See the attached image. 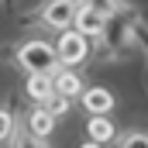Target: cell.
Instances as JSON below:
<instances>
[{
    "label": "cell",
    "mask_w": 148,
    "mask_h": 148,
    "mask_svg": "<svg viewBox=\"0 0 148 148\" xmlns=\"http://www.w3.org/2000/svg\"><path fill=\"white\" fill-rule=\"evenodd\" d=\"M10 148H48V141L28 134V127L21 124V127H14V134H10Z\"/></svg>",
    "instance_id": "8fae6325"
},
{
    "label": "cell",
    "mask_w": 148,
    "mask_h": 148,
    "mask_svg": "<svg viewBox=\"0 0 148 148\" xmlns=\"http://www.w3.org/2000/svg\"><path fill=\"white\" fill-rule=\"evenodd\" d=\"M45 110L52 114V117H59V114H66V110H69V100H66V97H52V100L45 103Z\"/></svg>",
    "instance_id": "2e32d148"
},
{
    "label": "cell",
    "mask_w": 148,
    "mask_h": 148,
    "mask_svg": "<svg viewBox=\"0 0 148 148\" xmlns=\"http://www.w3.org/2000/svg\"><path fill=\"white\" fill-rule=\"evenodd\" d=\"M117 148H148V131H124L117 138Z\"/></svg>",
    "instance_id": "5bb4252c"
},
{
    "label": "cell",
    "mask_w": 148,
    "mask_h": 148,
    "mask_svg": "<svg viewBox=\"0 0 148 148\" xmlns=\"http://www.w3.org/2000/svg\"><path fill=\"white\" fill-rule=\"evenodd\" d=\"M131 38H134V48L145 52V59H148V24H145V17H131Z\"/></svg>",
    "instance_id": "4fadbf2b"
},
{
    "label": "cell",
    "mask_w": 148,
    "mask_h": 148,
    "mask_svg": "<svg viewBox=\"0 0 148 148\" xmlns=\"http://www.w3.org/2000/svg\"><path fill=\"white\" fill-rule=\"evenodd\" d=\"M83 110L90 117H110L114 110V93L107 86H93V90H83Z\"/></svg>",
    "instance_id": "5b68a950"
},
{
    "label": "cell",
    "mask_w": 148,
    "mask_h": 148,
    "mask_svg": "<svg viewBox=\"0 0 148 148\" xmlns=\"http://www.w3.org/2000/svg\"><path fill=\"white\" fill-rule=\"evenodd\" d=\"M117 138V127H114L110 117H90L86 121V141H93V145H107Z\"/></svg>",
    "instance_id": "ba28073f"
},
{
    "label": "cell",
    "mask_w": 148,
    "mask_h": 148,
    "mask_svg": "<svg viewBox=\"0 0 148 148\" xmlns=\"http://www.w3.org/2000/svg\"><path fill=\"white\" fill-rule=\"evenodd\" d=\"M79 148H103V145H93V141H83Z\"/></svg>",
    "instance_id": "e0dca14e"
},
{
    "label": "cell",
    "mask_w": 148,
    "mask_h": 148,
    "mask_svg": "<svg viewBox=\"0 0 148 148\" xmlns=\"http://www.w3.org/2000/svg\"><path fill=\"white\" fill-rule=\"evenodd\" d=\"M52 48H55V55H59V66H66V69H69V66H79V62L90 55V41L79 35V31H73V28H69V31H59V41H55Z\"/></svg>",
    "instance_id": "277c9868"
},
{
    "label": "cell",
    "mask_w": 148,
    "mask_h": 148,
    "mask_svg": "<svg viewBox=\"0 0 148 148\" xmlns=\"http://www.w3.org/2000/svg\"><path fill=\"white\" fill-rule=\"evenodd\" d=\"M14 55H17V66H21L28 76H55L59 69H62L55 48H52L48 41H41V38H31V41L17 45Z\"/></svg>",
    "instance_id": "6da1fadb"
},
{
    "label": "cell",
    "mask_w": 148,
    "mask_h": 148,
    "mask_svg": "<svg viewBox=\"0 0 148 148\" xmlns=\"http://www.w3.org/2000/svg\"><path fill=\"white\" fill-rule=\"evenodd\" d=\"M103 45L110 48V55H124V52H134V38H131V14H124V7L107 17L103 24Z\"/></svg>",
    "instance_id": "7a4b0ae2"
},
{
    "label": "cell",
    "mask_w": 148,
    "mask_h": 148,
    "mask_svg": "<svg viewBox=\"0 0 148 148\" xmlns=\"http://www.w3.org/2000/svg\"><path fill=\"white\" fill-rule=\"evenodd\" d=\"M52 86H55V97H66V100L83 97V79L73 69H59V73L52 76Z\"/></svg>",
    "instance_id": "52a82bcc"
},
{
    "label": "cell",
    "mask_w": 148,
    "mask_h": 148,
    "mask_svg": "<svg viewBox=\"0 0 148 148\" xmlns=\"http://www.w3.org/2000/svg\"><path fill=\"white\" fill-rule=\"evenodd\" d=\"M76 3L86 7V10H97L100 17H114L121 10V0H76Z\"/></svg>",
    "instance_id": "7c38bea8"
},
{
    "label": "cell",
    "mask_w": 148,
    "mask_h": 148,
    "mask_svg": "<svg viewBox=\"0 0 148 148\" xmlns=\"http://www.w3.org/2000/svg\"><path fill=\"white\" fill-rule=\"evenodd\" d=\"M103 24H107V17H100L97 10L79 7V10H76V21H73V31H79V35L90 41V38H100V35H103Z\"/></svg>",
    "instance_id": "8992f818"
},
{
    "label": "cell",
    "mask_w": 148,
    "mask_h": 148,
    "mask_svg": "<svg viewBox=\"0 0 148 148\" xmlns=\"http://www.w3.org/2000/svg\"><path fill=\"white\" fill-rule=\"evenodd\" d=\"M28 97L35 100L38 107H45L52 97H55V86H52V76H28Z\"/></svg>",
    "instance_id": "30bf717a"
},
{
    "label": "cell",
    "mask_w": 148,
    "mask_h": 148,
    "mask_svg": "<svg viewBox=\"0 0 148 148\" xmlns=\"http://www.w3.org/2000/svg\"><path fill=\"white\" fill-rule=\"evenodd\" d=\"M24 127H28V134H35V138H48L52 131H55V117L45 110V107H35V110L28 114V121H24Z\"/></svg>",
    "instance_id": "9c48e42d"
},
{
    "label": "cell",
    "mask_w": 148,
    "mask_h": 148,
    "mask_svg": "<svg viewBox=\"0 0 148 148\" xmlns=\"http://www.w3.org/2000/svg\"><path fill=\"white\" fill-rule=\"evenodd\" d=\"M14 127H17V121H14V114H10V110H0V141H10V134H14Z\"/></svg>",
    "instance_id": "9a60e30c"
},
{
    "label": "cell",
    "mask_w": 148,
    "mask_h": 148,
    "mask_svg": "<svg viewBox=\"0 0 148 148\" xmlns=\"http://www.w3.org/2000/svg\"><path fill=\"white\" fill-rule=\"evenodd\" d=\"M76 10H79V3L76 0H45L41 3V10H38V21L45 24V28H55V31H69L76 21Z\"/></svg>",
    "instance_id": "3957f363"
}]
</instances>
